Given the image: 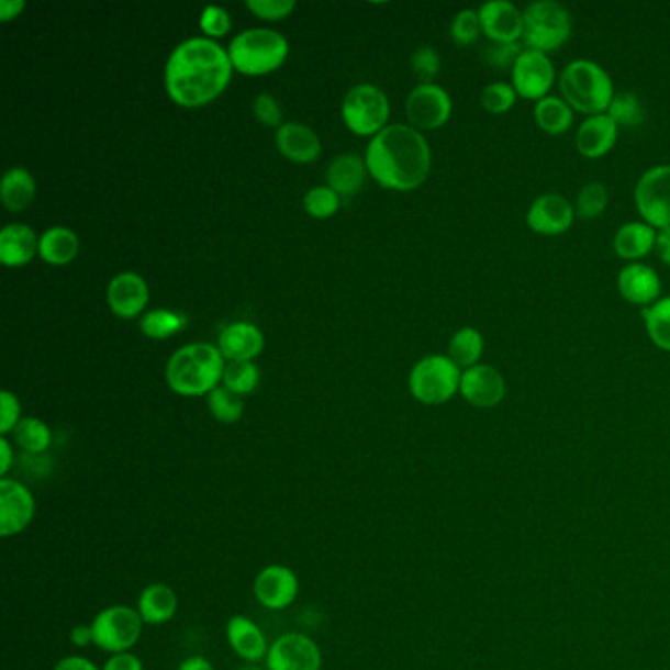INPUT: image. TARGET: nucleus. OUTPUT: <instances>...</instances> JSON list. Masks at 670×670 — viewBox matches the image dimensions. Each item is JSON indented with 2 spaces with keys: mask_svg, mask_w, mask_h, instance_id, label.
Here are the masks:
<instances>
[{
  "mask_svg": "<svg viewBox=\"0 0 670 670\" xmlns=\"http://www.w3.org/2000/svg\"><path fill=\"white\" fill-rule=\"evenodd\" d=\"M233 69L228 49L211 37H189L169 54L164 83L174 103L196 109L223 94L231 83Z\"/></svg>",
  "mask_w": 670,
  "mask_h": 670,
  "instance_id": "1",
  "label": "nucleus"
},
{
  "mask_svg": "<svg viewBox=\"0 0 670 670\" xmlns=\"http://www.w3.org/2000/svg\"><path fill=\"white\" fill-rule=\"evenodd\" d=\"M364 159L373 181L401 193L423 186L433 161L427 138L410 124H388L370 141Z\"/></svg>",
  "mask_w": 670,
  "mask_h": 670,
  "instance_id": "2",
  "label": "nucleus"
},
{
  "mask_svg": "<svg viewBox=\"0 0 670 670\" xmlns=\"http://www.w3.org/2000/svg\"><path fill=\"white\" fill-rule=\"evenodd\" d=\"M224 366L219 346L191 343L171 354L166 366V382L177 395L201 398L221 386Z\"/></svg>",
  "mask_w": 670,
  "mask_h": 670,
  "instance_id": "3",
  "label": "nucleus"
},
{
  "mask_svg": "<svg viewBox=\"0 0 670 670\" xmlns=\"http://www.w3.org/2000/svg\"><path fill=\"white\" fill-rule=\"evenodd\" d=\"M559 89L572 111L582 112L587 116L607 112L615 94L610 74L596 62L584 57L570 62L560 71Z\"/></svg>",
  "mask_w": 670,
  "mask_h": 670,
  "instance_id": "4",
  "label": "nucleus"
},
{
  "mask_svg": "<svg viewBox=\"0 0 670 670\" xmlns=\"http://www.w3.org/2000/svg\"><path fill=\"white\" fill-rule=\"evenodd\" d=\"M289 54L288 37L268 29L244 30L233 37L228 57L233 67L243 75H268L280 69Z\"/></svg>",
  "mask_w": 670,
  "mask_h": 670,
  "instance_id": "5",
  "label": "nucleus"
},
{
  "mask_svg": "<svg viewBox=\"0 0 670 670\" xmlns=\"http://www.w3.org/2000/svg\"><path fill=\"white\" fill-rule=\"evenodd\" d=\"M572 36V16L555 0H537L523 10V46L549 56Z\"/></svg>",
  "mask_w": 670,
  "mask_h": 670,
  "instance_id": "6",
  "label": "nucleus"
},
{
  "mask_svg": "<svg viewBox=\"0 0 670 670\" xmlns=\"http://www.w3.org/2000/svg\"><path fill=\"white\" fill-rule=\"evenodd\" d=\"M462 370L445 354H431L411 368L410 391L423 405H443L460 391Z\"/></svg>",
  "mask_w": 670,
  "mask_h": 670,
  "instance_id": "7",
  "label": "nucleus"
},
{
  "mask_svg": "<svg viewBox=\"0 0 670 670\" xmlns=\"http://www.w3.org/2000/svg\"><path fill=\"white\" fill-rule=\"evenodd\" d=\"M340 114L348 131L373 138L388 126L390 99L378 85H356L343 99Z\"/></svg>",
  "mask_w": 670,
  "mask_h": 670,
  "instance_id": "8",
  "label": "nucleus"
},
{
  "mask_svg": "<svg viewBox=\"0 0 670 670\" xmlns=\"http://www.w3.org/2000/svg\"><path fill=\"white\" fill-rule=\"evenodd\" d=\"M93 645L101 651L114 652L132 651L141 641L144 632V622L136 607L114 604L101 610L91 622Z\"/></svg>",
  "mask_w": 670,
  "mask_h": 670,
  "instance_id": "9",
  "label": "nucleus"
},
{
  "mask_svg": "<svg viewBox=\"0 0 670 670\" xmlns=\"http://www.w3.org/2000/svg\"><path fill=\"white\" fill-rule=\"evenodd\" d=\"M635 209L655 231L670 226V164L647 169L634 191Z\"/></svg>",
  "mask_w": 670,
  "mask_h": 670,
  "instance_id": "10",
  "label": "nucleus"
},
{
  "mask_svg": "<svg viewBox=\"0 0 670 670\" xmlns=\"http://www.w3.org/2000/svg\"><path fill=\"white\" fill-rule=\"evenodd\" d=\"M405 114L413 129L437 131L453 116V99L440 85L420 83L405 101Z\"/></svg>",
  "mask_w": 670,
  "mask_h": 670,
  "instance_id": "11",
  "label": "nucleus"
},
{
  "mask_svg": "<svg viewBox=\"0 0 670 670\" xmlns=\"http://www.w3.org/2000/svg\"><path fill=\"white\" fill-rule=\"evenodd\" d=\"M37 503L29 485L16 478H0V535L16 537L36 520Z\"/></svg>",
  "mask_w": 670,
  "mask_h": 670,
  "instance_id": "12",
  "label": "nucleus"
},
{
  "mask_svg": "<svg viewBox=\"0 0 670 670\" xmlns=\"http://www.w3.org/2000/svg\"><path fill=\"white\" fill-rule=\"evenodd\" d=\"M264 662L268 670H321L323 652L309 635L289 632L270 643Z\"/></svg>",
  "mask_w": 670,
  "mask_h": 670,
  "instance_id": "13",
  "label": "nucleus"
},
{
  "mask_svg": "<svg viewBox=\"0 0 670 670\" xmlns=\"http://www.w3.org/2000/svg\"><path fill=\"white\" fill-rule=\"evenodd\" d=\"M557 83V69L550 57L543 52L527 49L512 69V85L517 97L539 103L540 99L549 97L550 89Z\"/></svg>",
  "mask_w": 670,
  "mask_h": 670,
  "instance_id": "14",
  "label": "nucleus"
},
{
  "mask_svg": "<svg viewBox=\"0 0 670 670\" xmlns=\"http://www.w3.org/2000/svg\"><path fill=\"white\" fill-rule=\"evenodd\" d=\"M299 590L301 584L295 570L286 565H268L261 568L252 584L256 602L270 612H281L295 604Z\"/></svg>",
  "mask_w": 670,
  "mask_h": 670,
  "instance_id": "15",
  "label": "nucleus"
},
{
  "mask_svg": "<svg viewBox=\"0 0 670 670\" xmlns=\"http://www.w3.org/2000/svg\"><path fill=\"white\" fill-rule=\"evenodd\" d=\"M577 211L567 197L560 193H543L537 197L525 214V223L540 236H560L574 224Z\"/></svg>",
  "mask_w": 670,
  "mask_h": 670,
  "instance_id": "16",
  "label": "nucleus"
},
{
  "mask_svg": "<svg viewBox=\"0 0 670 670\" xmlns=\"http://www.w3.org/2000/svg\"><path fill=\"white\" fill-rule=\"evenodd\" d=\"M505 391H507V386H505L502 372L490 364H478L462 372L458 393L472 407L492 410L502 403Z\"/></svg>",
  "mask_w": 670,
  "mask_h": 670,
  "instance_id": "17",
  "label": "nucleus"
},
{
  "mask_svg": "<svg viewBox=\"0 0 670 670\" xmlns=\"http://www.w3.org/2000/svg\"><path fill=\"white\" fill-rule=\"evenodd\" d=\"M482 34L490 44H515L523 37V12L507 0H490L478 9Z\"/></svg>",
  "mask_w": 670,
  "mask_h": 670,
  "instance_id": "18",
  "label": "nucleus"
},
{
  "mask_svg": "<svg viewBox=\"0 0 670 670\" xmlns=\"http://www.w3.org/2000/svg\"><path fill=\"white\" fill-rule=\"evenodd\" d=\"M148 301V283L136 271H122L112 278L107 288V303L116 317H138Z\"/></svg>",
  "mask_w": 670,
  "mask_h": 670,
  "instance_id": "19",
  "label": "nucleus"
},
{
  "mask_svg": "<svg viewBox=\"0 0 670 670\" xmlns=\"http://www.w3.org/2000/svg\"><path fill=\"white\" fill-rule=\"evenodd\" d=\"M617 291L619 295L635 308H649L655 301L662 298L661 278L651 266L634 261L627 264L617 273Z\"/></svg>",
  "mask_w": 670,
  "mask_h": 670,
  "instance_id": "20",
  "label": "nucleus"
},
{
  "mask_svg": "<svg viewBox=\"0 0 670 670\" xmlns=\"http://www.w3.org/2000/svg\"><path fill=\"white\" fill-rule=\"evenodd\" d=\"M226 641L234 655L248 665L266 661V655L270 649L268 637L261 632L260 625L243 614L233 615L226 622Z\"/></svg>",
  "mask_w": 670,
  "mask_h": 670,
  "instance_id": "21",
  "label": "nucleus"
},
{
  "mask_svg": "<svg viewBox=\"0 0 670 670\" xmlns=\"http://www.w3.org/2000/svg\"><path fill=\"white\" fill-rule=\"evenodd\" d=\"M276 148L293 164H313L321 158V141L317 132L301 122H283L276 131Z\"/></svg>",
  "mask_w": 670,
  "mask_h": 670,
  "instance_id": "22",
  "label": "nucleus"
},
{
  "mask_svg": "<svg viewBox=\"0 0 670 670\" xmlns=\"http://www.w3.org/2000/svg\"><path fill=\"white\" fill-rule=\"evenodd\" d=\"M617 136H619L617 124L610 119L607 112H604V114L587 116V121L578 126L574 144L580 156L600 159L614 149Z\"/></svg>",
  "mask_w": 670,
  "mask_h": 670,
  "instance_id": "23",
  "label": "nucleus"
},
{
  "mask_svg": "<svg viewBox=\"0 0 670 670\" xmlns=\"http://www.w3.org/2000/svg\"><path fill=\"white\" fill-rule=\"evenodd\" d=\"M264 335L260 328L246 321L224 326L219 335V350L228 362H246L260 356L264 350Z\"/></svg>",
  "mask_w": 670,
  "mask_h": 670,
  "instance_id": "24",
  "label": "nucleus"
},
{
  "mask_svg": "<svg viewBox=\"0 0 670 670\" xmlns=\"http://www.w3.org/2000/svg\"><path fill=\"white\" fill-rule=\"evenodd\" d=\"M40 250V236L29 224H7L0 231V261L9 268H20L34 260Z\"/></svg>",
  "mask_w": 670,
  "mask_h": 670,
  "instance_id": "25",
  "label": "nucleus"
},
{
  "mask_svg": "<svg viewBox=\"0 0 670 670\" xmlns=\"http://www.w3.org/2000/svg\"><path fill=\"white\" fill-rule=\"evenodd\" d=\"M136 610L146 625H166L176 617L179 598L176 590L166 582H152L142 588Z\"/></svg>",
  "mask_w": 670,
  "mask_h": 670,
  "instance_id": "26",
  "label": "nucleus"
},
{
  "mask_svg": "<svg viewBox=\"0 0 670 670\" xmlns=\"http://www.w3.org/2000/svg\"><path fill=\"white\" fill-rule=\"evenodd\" d=\"M368 174L366 159L360 154H340L326 169V186L335 189L340 197H353L362 189Z\"/></svg>",
  "mask_w": 670,
  "mask_h": 670,
  "instance_id": "27",
  "label": "nucleus"
},
{
  "mask_svg": "<svg viewBox=\"0 0 670 670\" xmlns=\"http://www.w3.org/2000/svg\"><path fill=\"white\" fill-rule=\"evenodd\" d=\"M657 231L643 221H632L617 228L614 236V250L622 260L639 261L655 250Z\"/></svg>",
  "mask_w": 670,
  "mask_h": 670,
  "instance_id": "28",
  "label": "nucleus"
},
{
  "mask_svg": "<svg viewBox=\"0 0 670 670\" xmlns=\"http://www.w3.org/2000/svg\"><path fill=\"white\" fill-rule=\"evenodd\" d=\"M36 199V179L26 168H10L2 176L0 201L10 213L26 211Z\"/></svg>",
  "mask_w": 670,
  "mask_h": 670,
  "instance_id": "29",
  "label": "nucleus"
},
{
  "mask_svg": "<svg viewBox=\"0 0 670 670\" xmlns=\"http://www.w3.org/2000/svg\"><path fill=\"white\" fill-rule=\"evenodd\" d=\"M81 248L79 236L67 226H52L40 236L37 256L52 266H66L77 258Z\"/></svg>",
  "mask_w": 670,
  "mask_h": 670,
  "instance_id": "30",
  "label": "nucleus"
},
{
  "mask_svg": "<svg viewBox=\"0 0 670 670\" xmlns=\"http://www.w3.org/2000/svg\"><path fill=\"white\" fill-rule=\"evenodd\" d=\"M535 122L540 131L547 132L550 136H560L567 134L572 129L574 122V111L572 107L557 94H549L545 99H540L539 103L535 104Z\"/></svg>",
  "mask_w": 670,
  "mask_h": 670,
  "instance_id": "31",
  "label": "nucleus"
},
{
  "mask_svg": "<svg viewBox=\"0 0 670 670\" xmlns=\"http://www.w3.org/2000/svg\"><path fill=\"white\" fill-rule=\"evenodd\" d=\"M484 354V336L474 326H462L448 343V358L465 372L478 366Z\"/></svg>",
  "mask_w": 670,
  "mask_h": 670,
  "instance_id": "32",
  "label": "nucleus"
},
{
  "mask_svg": "<svg viewBox=\"0 0 670 670\" xmlns=\"http://www.w3.org/2000/svg\"><path fill=\"white\" fill-rule=\"evenodd\" d=\"M14 443L22 448L29 457H42L46 455L47 448L52 447V428L47 427L46 421L37 417H24L19 427L14 428Z\"/></svg>",
  "mask_w": 670,
  "mask_h": 670,
  "instance_id": "33",
  "label": "nucleus"
},
{
  "mask_svg": "<svg viewBox=\"0 0 670 670\" xmlns=\"http://www.w3.org/2000/svg\"><path fill=\"white\" fill-rule=\"evenodd\" d=\"M187 325H189V317L186 313L174 311V309H152L141 319L142 335L156 338V340L177 335Z\"/></svg>",
  "mask_w": 670,
  "mask_h": 670,
  "instance_id": "34",
  "label": "nucleus"
},
{
  "mask_svg": "<svg viewBox=\"0 0 670 670\" xmlns=\"http://www.w3.org/2000/svg\"><path fill=\"white\" fill-rule=\"evenodd\" d=\"M641 317L652 345L659 350L670 353V295H665L649 308L641 309Z\"/></svg>",
  "mask_w": 670,
  "mask_h": 670,
  "instance_id": "35",
  "label": "nucleus"
},
{
  "mask_svg": "<svg viewBox=\"0 0 670 670\" xmlns=\"http://www.w3.org/2000/svg\"><path fill=\"white\" fill-rule=\"evenodd\" d=\"M610 119L617 124V129H639L643 122H645V107H643L641 99L632 91H619L614 94L612 104L607 109Z\"/></svg>",
  "mask_w": 670,
  "mask_h": 670,
  "instance_id": "36",
  "label": "nucleus"
},
{
  "mask_svg": "<svg viewBox=\"0 0 670 670\" xmlns=\"http://www.w3.org/2000/svg\"><path fill=\"white\" fill-rule=\"evenodd\" d=\"M206 403H209L211 415L219 423H223V425H233V423H238V421L243 420V398L236 395L231 390H226L224 386H219L216 390L211 391L206 395Z\"/></svg>",
  "mask_w": 670,
  "mask_h": 670,
  "instance_id": "37",
  "label": "nucleus"
},
{
  "mask_svg": "<svg viewBox=\"0 0 670 670\" xmlns=\"http://www.w3.org/2000/svg\"><path fill=\"white\" fill-rule=\"evenodd\" d=\"M260 368L256 364L246 360V362H228L224 366L223 386L226 390L233 391L236 395H248L252 391L260 386Z\"/></svg>",
  "mask_w": 670,
  "mask_h": 670,
  "instance_id": "38",
  "label": "nucleus"
},
{
  "mask_svg": "<svg viewBox=\"0 0 670 670\" xmlns=\"http://www.w3.org/2000/svg\"><path fill=\"white\" fill-rule=\"evenodd\" d=\"M607 203H610L607 187L602 181H590L587 186L580 187L574 211H577L578 219L594 221L600 214H604Z\"/></svg>",
  "mask_w": 670,
  "mask_h": 670,
  "instance_id": "39",
  "label": "nucleus"
},
{
  "mask_svg": "<svg viewBox=\"0 0 670 670\" xmlns=\"http://www.w3.org/2000/svg\"><path fill=\"white\" fill-rule=\"evenodd\" d=\"M517 99L520 97L515 93L512 83L494 81V83L485 85L484 91L480 94V104L490 114H505V112L512 111Z\"/></svg>",
  "mask_w": 670,
  "mask_h": 670,
  "instance_id": "40",
  "label": "nucleus"
},
{
  "mask_svg": "<svg viewBox=\"0 0 670 670\" xmlns=\"http://www.w3.org/2000/svg\"><path fill=\"white\" fill-rule=\"evenodd\" d=\"M303 206L313 219H328L338 211L340 196L328 186L313 187L303 197Z\"/></svg>",
  "mask_w": 670,
  "mask_h": 670,
  "instance_id": "41",
  "label": "nucleus"
},
{
  "mask_svg": "<svg viewBox=\"0 0 670 670\" xmlns=\"http://www.w3.org/2000/svg\"><path fill=\"white\" fill-rule=\"evenodd\" d=\"M480 34H482V24L478 10L465 9L455 14V19L450 22V37L457 46H472L478 42Z\"/></svg>",
  "mask_w": 670,
  "mask_h": 670,
  "instance_id": "42",
  "label": "nucleus"
},
{
  "mask_svg": "<svg viewBox=\"0 0 670 670\" xmlns=\"http://www.w3.org/2000/svg\"><path fill=\"white\" fill-rule=\"evenodd\" d=\"M525 52L523 42H515V44H490L484 47L482 52V59H484L485 66L495 71H512L517 59L522 57Z\"/></svg>",
  "mask_w": 670,
  "mask_h": 670,
  "instance_id": "43",
  "label": "nucleus"
},
{
  "mask_svg": "<svg viewBox=\"0 0 670 670\" xmlns=\"http://www.w3.org/2000/svg\"><path fill=\"white\" fill-rule=\"evenodd\" d=\"M443 59L440 54L433 46H421L411 56V69L421 83H435L440 74Z\"/></svg>",
  "mask_w": 670,
  "mask_h": 670,
  "instance_id": "44",
  "label": "nucleus"
},
{
  "mask_svg": "<svg viewBox=\"0 0 670 670\" xmlns=\"http://www.w3.org/2000/svg\"><path fill=\"white\" fill-rule=\"evenodd\" d=\"M252 111H254L256 121L264 124V126H268V129H276L278 131L281 124H283V109H281V104L278 103V99L273 94H258L254 99Z\"/></svg>",
  "mask_w": 670,
  "mask_h": 670,
  "instance_id": "45",
  "label": "nucleus"
},
{
  "mask_svg": "<svg viewBox=\"0 0 670 670\" xmlns=\"http://www.w3.org/2000/svg\"><path fill=\"white\" fill-rule=\"evenodd\" d=\"M199 29L205 32L206 37H223L231 32L233 29V20L228 10L223 7H206L201 12V19H199Z\"/></svg>",
  "mask_w": 670,
  "mask_h": 670,
  "instance_id": "46",
  "label": "nucleus"
},
{
  "mask_svg": "<svg viewBox=\"0 0 670 670\" xmlns=\"http://www.w3.org/2000/svg\"><path fill=\"white\" fill-rule=\"evenodd\" d=\"M295 7V0H246V9L254 12L258 19L270 22L288 19Z\"/></svg>",
  "mask_w": 670,
  "mask_h": 670,
  "instance_id": "47",
  "label": "nucleus"
},
{
  "mask_svg": "<svg viewBox=\"0 0 670 670\" xmlns=\"http://www.w3.org/2000/svg\"><path fill=\"white\" fill-rule=\"evenodd\" d=\"M22 417V405L12 391L4 390L0 393V435L9 437L19 427Z\"/></svg>",
  "mask_w": 670,
  "mask_h": 670,
  "instance_id": "48",
  "label": "nucleus"
},
{
  "mask_svg": "<svg viewBox=\"0 0 670 670\" xmlns=\"http://www.w3.org/2000/svg\"><path fill=\"white\" fill-rule=\"evenodd\" d=\"M103 670H144V662L136 652H114L104 661Z\"/></svg>",
  "mask_w": 670,
  "mask_h": 670,
  "instance_id": "49",
  "label": "nucleus"
},
{
  "mask_svg": "<svg viewBox=\"0 0 670 670\" xmlns=\"http://www.w3.org/2000/svg\"><path fill=\"white\" fill-rule=\"evenodd\" d=\"M52 670H103V667H97L91 659L81 655H67L64 659H59Z\"/></svg>",
  "mask_w": 670,
  "mask_h": 670,
  "instance_id": "50",
  "label": "nucleus"
},
{
  "mask_svg": "<svg viewBox=\"0 0 670 670\" xmlns=\"http://www.w3.org/2000/svg\"><path fill=\"white\" fill-rule=\"evenodd\" d=\"M14 462H16V455H14L12 443L9 437H0V478H9Z\"/></svg>",
  "mask_w": 670,
  "mask_h": 670,
  "instance_id": "51",
  "label": "nucleus"
},
{
  "mask_svg": "<svg viewBox=\"0 0 670 670\" xmlns=\"http://www.w3.org/2000/svg\"><path fill=\"white\" fill-rule=\"evenodd\" d=\"M24 10H26L24 0H0V22L19 19Z\"/></svg>",
  "mask_w": 670,
  "mask_h": 670,
  "instance_id": "52",
  "label": "nucleus"
},
{
  "mask_svg": "<svg viewBox=\"0 0 670 670\" xmlns=\"http://www.w3.org/2000/svg\"><path fill=\"white\" fill-rule=\"evenodd\" d=\"M69 639L74 643V647L77 649H85L89 645H93V632H91V625H75L69 634Z\"/></svg>",
  "mask_w": 670,
  "mask_h": 670,
  "instance_id": "53",
  "label": "nucleus"
},
{
  "mask_svg": "<svg viewBox=\"0 0 670 670\" xmlns=\"http://www.w3.org/2000/svg\"><path fill=\"white\" fill-rule=\"evenodd\" d=\"M655 250H657L659 260H661L665 266H669L670 268V226H667V228H661V231H657V243H655Z\"/></svg>",
  "mask_w": 670,
  "mask_h": 670,
  "instance_id": "54",
  "label": "nucleus"
},
{
  "mask_svg": "<svg viewBox=\"0 0 670 670\" xmlns=\"http://www.w3.org/2000/svg\"><path fill=\"white\" fill-rule=\"evenodd\" d=\"M177 670H214V667L203 655H191L186 661H181Z\"/></svg>",
  "mask_w": 670,
  "mask_h": 670,
  "instance_id": "55",
  "label": "nucleus"
},
{
  "mask_svg": "<svg viewBox=\"0 0 670 670\" xmlns=\"http://www.w3.org/2000/svg\"><path fill=\"white\" fill-rule=\"evenodd\" d=\"M238 670H261L256 667V665H246V667H241Z\"/></svg>",
  "mask_w": 670,
  "mask_h": 670,
  "instance_id": "56",
  "label": "nucleus"
},
{
  "mask_svg": "<svg viewBox=\"0 0 670 670\" xmlns=\"http://www.w3.org/2000/svg\"><path fill=\"white\" fill-rule=\"evenodd\" d=\"M261 670H268V669H261Z\"/></svg>",
  "mask_w": 670,
  "mask_h": 670,
  "instance_id": "57",
  "label": "nucleus"
}]
</instances>
